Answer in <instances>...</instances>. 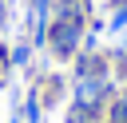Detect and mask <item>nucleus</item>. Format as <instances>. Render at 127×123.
Masks as SVG:
<instances>
[{"label":"nucleus","mask_w":127,"mask_h":123,"mask_svg":"<svg viewBox=\"0 0 127 123\" xmlns=\"http://www.w3.org/2000/svg\"><path fill=\"white\" fill-rule=\"evenodd\" d=\"M83 36H87V12L52 16V24H48V52L60 63H71L83 52Z\"/></svg>","instance_id":"obj_1"},{"label":"nucleus","mask_w":127,"mask_h":123,"mask_svg":"<svg viewBox=\"0 0 127 123\" xmlns=\"http://www.w3.org/2000/svg\"><path fill=\"white\" fill-rule=\"evenodd\" d=\"M111 95H115V75H75V83H71V107L87 111L95 119L103 115Z\"/></svg>","instance_id":"obj_2"},{"label":"nucleus","mask_w":127,"mask_h":123,"mask_svg":"<svg viewBox=\"0 0 127 123\" xmlns=\"http://www.w3.org/2000/svg\"><path fill=\"white\" fill-rule=\"evenodd\" d=\"M103 123H127V91H115L103 107Z\"/></svg>","instance_id":"obj_3"},{"label":"nucleus","mask_w":127,"mask_h":123,"mask_svg":"<svg viewBox=\"0 0 127 123\" xmlns=\"http://www.w3.org/2000/svg\"><path fill=\"white\" fill-rule=\"evenodd\" d=\"M20 119H24V123H40V119H44V99H40V91H28V99L20 103Z\"/></svg>","instance_id":"obj_4"},{"label":"nucleus","mask_w":127,"mask_h":123,"mask_svg":"<svg viewBox=\"0 0 127 123\" xmlns=\"http://www.w3.org/2000/svg\"><path fill=\"white\" fill-rule=\"evenodd\" d=\"M32 60V44H16L12 52H8V63H16V67H24Z\"/></svg>","instance_id":"obj_5"},{"label":"nucleus","mask_w":127,"mask_h":123,"mask_svg":"<svg viewBox=\"0 0 127 123\" xmlns=\"http://www.w3.org/2000/svg\"><path fill=\"white\" fill-rule=\"evenodd\" d=\"M64 123H99V119H95V115H87V111H75V107H67Z\"/></svg>","instance_id":"obj_6"},{"label":"nucleus","mask_w":127,"mask_h":123,"mask_svg":"<svg viewBox=\"0 0 127 123\" xmlns=\"http://www.w3.org/2000/svg\"><path fill=\"white\" fill-rule=\"evenodd\" d=\"M111 63H115V67H111V75H115V79L123 83V91H127V56H123V60H111Z\"/></svg>","instance_id":"obj_7"},{"label":"nucleus","mask_w":127,"mask_h":123,"mask_svg":"<svg viewBox=\"0 0 127 123\" xmlns=\"http://www.w3.org/2000/svg\"><path fill=\"white\" fill-rule=\"evenodd\" d=\"M28 12H52V0H28Z\"/></svg>","instance_id":"obj_8"},{"label":"nucleus","mask_w":127,"mask_h":123,"mask_svg":"<svg viewBox=\"0 0 127 123\" xmlns=\"http://www.w3.org/2000/svg\"><path fill=\"white\" fill-rule=\"evenodd\" d=\"M4 20H8V4L0 0V28H4Z\"/></svg>","instance_id":"obj_9"},{"label":"nucleus","mask_w":127,"mask_h":123,"mask_svg":"<svg viewBox=\"0 0 127 123\" xmlns=\"http://www.w3.org/2000/svg\"><path fill=\"white\" fill-rule=\"evenodd\" d=\"M8 123H24V119H20V111H16V115H12V119H8Z\"/></svg>","instance_id":"obj_10"},{"label":"nucleus","mask_w":127,"mask_h":123,"mask_svg":"<svg viewBox=\"0 0 127 123\" xmlns=\"http://www.w3.org/2000/svg\"><path fill=\"white\" fill-rule=\"evenodd\" d=\"M119 4H127V0H119Z\"/></svg>","instance_id":"obj_11"}]
</instances>
